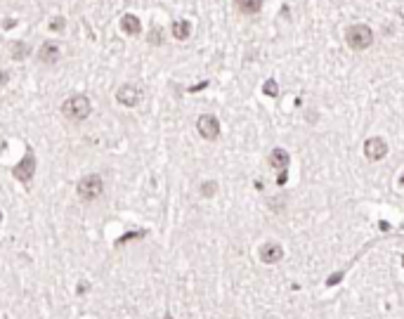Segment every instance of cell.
Returning <instances> with one entry per match:
<instances>
[{
	"label": "cell",
	"mask_w": 404,
	"mask_h": 319,
	"mask_svg": "<svg viewBox=\"0 0 404 319\" xmlns=\"http://www.w3.org/2000/svg\"><path fill=\"white\" fill-rule=\"evenodd\" d=\"M62 114H64V119L81 123V121H85L93 114V104H90V99L85 95H71L62 104Z\"/></svg>",
	"instance_id": "obj_1"
},
{
	"label": "cell",
	"mask_w": 404,
	"mask_h": 319,
	"mask_svg": "<svg viewBox=\"0 0 404 319\" xmlns=\"http://www.w3.org/2000/svg\"><path fill=\"white\" fill-rule=\"evenodd\" d=\"M345 43H348V48L362 52V50L374 45V31L366 24H352L345 28Z\"/></svg>",
	"instance_id": "obj_2"
},
{
	"label": "cell",
	"mask_w": 404,
	"mask_h": 319,
	"mask_svg": "<svg viewBox=\"0 0 404 319\" xmlns=\"http://www.w3.org/2000/svg\"><path fill=\"white\" fill-rule=\"evenodd\" d=\"M102 192H104V180H102V175L97 173H88L83 175L81 180H78V185H76V194H78V199L81 201H95L102 196Z\"/></svg>",
	"instance_id": "obj_3"
},
{
	"label": "cell",
	"mask_w": 404,
	"mask_h": 319,
	"mask_svg": "<svg viewBox=\"0 0 404 319\" xmlns=\"http://www.w3.org/2000/svg\"><path fill=\"white\" fill-rule=\"evenodd\" d=\"M36 171H38V159H36V154H33V149L28 147L26 149V154H24V159L19 161L17 166H14V180H19V182H24V185H28L31 180H33V175H36Z\"/></svg>",
	"instance_id": "obj_4"
},
{
	"label": "cell",
	"mask_w": 404,
	"mask_h": 319,
	"mask_svg": "<svg viewBox=\"0 0 404 319\" xmlns=\"http://www.w3.org/2000/svg\"><path fill=\"white\" fill-rule=\"evenodd\" d=\"M196 130H199V135H201L203 140L215 142L217 137H220V121L213 114H201L196 119Z\"/></svg>",
	"instance_id": "obj_5"
},
{
	"label": "cell",
	"mask_w": 404,
	"mask_h": 319,
	"mask_svg": "<svg viewBox=\"0 0 404 319\" xmlns=\"http://www.w3.org/2000/svg\"><path fill=\"white\" fill-rule=\"evenodd\" d=\"M140 99H142V90H140L135 83H123L121 88L116 90V102L123 106H128V109L137 106Z\"/></svg>",
	"instance_id": "obj_6"
},
{
	"label": "cell",
	"mask_w": 404,
	"mask_h": 319,
	"mask_svg": "<svg viewBox=\"0 0 404 319\" xmlns=\"http://www.w3.org/2000/svg\"><path fill=\"white\" fill-rule=\"evenodd\" d=\"M364 156L369 161L385 159V156H388V142H385L383 137H378V135L369 137V140L364 142Z\"/></svg>",
	"instance_id": "obj_7"
},
{
	"label": "cell",
	"mask_w": 404,
	"mask_h": 319,
	"mask_svg": "<svg viewBox=\"0 0 404 319\" xmlns=\"http://www.w3.org/2000/svg\"><path fill=\"white\" fill-rule=\"evenodd\" d=\"M282 258H284L282 244H277V241H267V244L260 246V260H262L265 265H277V263H282Z\"/></svg>",
	"instance_id": "obj_8"
},
{
	"label": "cell",
	"mask_w": 404,
	"mask_h": 319,
	"mask_svg": "<svg viewBox=\"0 0 404 319\" xmlns=\"http://www.w3.org/2000/svg\"><path fill=\"white\" fill-rule=\"evenodd\" d=\"M59 45L54 43V40H45L41 48H38V62L41 64H57V59H59Z\"/></svg>",
	"instance_id": "obj_9"
},
{
	"label": "cell",
	"mask_w": 404,
	"mask_h": 319,
	"mask_svg": "<svg viewBox=\"0 0 404 319\" xmlns=\"http://www.w3.org/2000/svg\"><path fill=\"white\" fill-rule=\"evenodd\" d=\"M288 163H291V156H288V151H286V149H282V147L272 149V154H269V166H272L274 171H282V173H286Z\"/></svg>",
	"instance_id": "obj_10"
},
{
	"label": "cell",
	"mask_w": 404,
	"mask_h": 319,
	"mask_svg": "<svg viewBox=\"0 0 404 319\" xmlns=\"http://www.w3.org/2000/svg\"><path fill=\"white\" fill-rule=\"evenodd\" d=\"M121 31L125 36H140V33H142V22H140V17H137V14H123Z\"/></svg>",
	"instance_id": "obj_11"
},
{
	"label": "cell",
	"mask_w": 404,
	"mask_h": 319,
	"mask_svg": "<svg viewBox=\"0 0 404 319\" xmlns=\"http://www.w3.org/2000/svg\"><path fill=\"white\" fill-rule=\"evenodd\" d=\"M170 33H173L175 40H187L189 36H191V24H189V19H175V22L170 24Z\"/></svg>",
	"instance_id": "obj_12"
},
{
	"label": "cell",
	"mask_w": 404,
	"mask_h": 319,
	"mask_svg": "<svg viewBox=\"0 0 404 319\" xmlns=\"http://www.w3.org/2000/svg\"><path fill=\"white\" fill-rule=\"evenodd\" d=\"M234 5L246 17H253V14H258L262 10V0H234Z\"/></svg>",
	"instance_id": "obj_13"
},
{
	"label": "cell",
	"mask_w": 404,
	"mask_h": 319,
	"mask_svg": "<svg viewBox=\"0 0 404 319\" xmlns=\"http://www.w3.org/2000/svg\"><path fill=\"white\" fill-rule=\"evenodd\" d=\"M10 52H12V59L22 62V59H26L28 54H31V45L24 43V40H14L12 45H10Z\"/></svg>",
	"instance_id": "obj_14"
},
{
	"label": "cell",
	"mask_w": 404,
	"mask_h": 319,
	"mask_svg": "<svg viewBox=\"0 0 404 319\" xmlns=\"http://www.w3.org/2000/svg\"><path fill=\"white\" fill-rule=\"evenodd\" d=\"M215 192H217V182H215V180H208V182H203V185H201V196H206V199L215 196Z\"/></svg>",
	"instance_id": "obj_15"
},
{
	"label": "cell",
	"mask_w": 404,
	"mask_h": 319,
	"mask_svg": "<svg viewBox=\"0 0 404 319\" xmlns=\"http://www.w3.org/2000/svg\"><path fill=\"white\" fill-rule=\"evenodd\" d=\"M262 93L267 95V97H277V95H279V85H277V80H274V78H267V80H265V85H262Z\"/></svg>",
	"instance_id": "obj_16"
},
{
	"label": "cell",
	"mask_w": 404,
	"mask_h": 319,
	"mask_svg": "<svg viewBox=\"0 0 404 319\" xmlns=\"http://www.w3.org/2000/svg\"><path fill=\"white\" fill-rule=\"evenodd\" d=\"M144 234H147V232H142V229H140V232H128V234H123L121 239L116 241V246H123V244H125V241H135V239H142V237H144Z\"/></svg>",
	"instance_id": "obj_17"
},
{
	"label": "cell",
	"mask_w": 404,
	"mask_h": 319,
	"mask_svg": "<svg viewBox=\"0 0 404 319\" xmlns=\"http://www.w3.org/2000/svg\"><path fill=\"white\" fill-rule=\"evenodd\" d=\"M64 26H67L64 17H54L52 22H50V28H52V31H64Z\"/></svg>",
	"instance_id": "obj_18"
},
{
	"label": "cell",
	"mask_w": 404,
	"mask_h": 319,
	"mask_svg": "<svg viewBox=\"0 0 404 319\" xmlns=\"http://www.w3.org/2000/svg\"><path fill=\"white\" fill-rule=\"evenodd\" d=\"M149 43H154V45H161V28H154V33L149 31Z\"/></svg>",
	"instance_id": "obj_19"
},
{
	"label": "cell",
	"mask_w": 404,
	"mask_h": 319,
	"mask_svg": "<svg viewBox=\"0 0 404 319\" xmlns=\"http://www.w3.org/2000/svg\"><path fill=\"white\" fill-rule=\"evenodd\" d=\"M206 85H208V83H206V80H203V83H199V85H194V88H189V93H196V90H203V88H206Z\"/></svg>",
	"instance_id": "obj_20"
},
{
	"label": "cell",
	"mask_w": 404,
	"mask_h": 319,
	"mask_svg": "<svg viewBox=\"0 0 404 319\" xmlns=\"http://www.w3.org/2000/svg\"><path fill=\"white\" fill-rule=\"evenodd\" d=\"M7 76H10L7 71H0V83H7Z\"/></svg>",
	"instance_id": "obj_21"
},
{
	"label": "cell",
	"mask_w": 404,
	"mask_h": 319,
	"mask_svg": "<svg viewBox=\"0 0 404 319\" xmlns=\"http://www.w3.org/2000/svg\"><path fill=\"white\" fill-rule=\"evenodd\" d=\"M163 319H173V315H170V312H168V315H166V317H163Z\"/></svg>",
	"instance_id": "obj_22"
},
{
	"label": "cell",
	"mask_w": 404,
	"mask_h": 319,
	"mask_svg": "<svg viewBox=\"0 0 404 319\" xmlns=\"http://www.w3.org/2000/svg\"><path fill=\"white\" fill-rule=\"evenodd\" d=\"M400 185H402V187H404V175H402V177H400Z\"/></svg>",
	"instance_id": "obj_23"
},
{
	"label": "cell",
	"mask_w": 404,
	"mask_h": 319,
	"mask_svg": "<svg viewBox=\"0 0 404 319\" xmlns=\"http://www.w3.org/2000/svg\"><path fill=\"white\" fill-rule=\"evenodd\" d=\"M0 222H2V211H0Z\"/></svg>",
	"instance_id": "obj_24"
},
{
	"label": "cell",
	"mask_w": 404,
	"mask_h": 319,
	"mask_svg": "<svg viewBox=\"0 0 404 319\" xmlns=\"http://www.w3.org/2000/svg\"><path fill=\"white\" fill-rule=\"evenodd\" d=\"M402 265H404V258H402Z\"/></svg>",
	"instance_id": "obj_25"
}]
</instances>
